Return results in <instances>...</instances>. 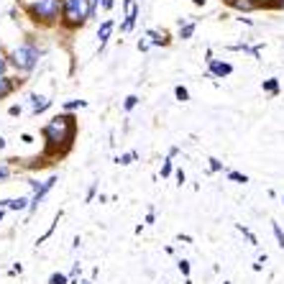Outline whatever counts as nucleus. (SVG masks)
I'll use <instances>...</instances> for the list:
<instances>
[{
  "label": "nucleus",
  "mask_w": 284,
  "mask_h": 284,
  "mask_svg": "<svg viewBox=\"0 0 284 284\" xmlns=\"http://www.w3.org/2000/svg\"><path fill=\"white\" fill-rule=\"evenodd\" d=\"M41 136H44V141H47V151H44V159H62L69 148H72V143H74V139H77V118H74L72 113H59V115H54L51 121L41 128Z\"/></svg>",
  "instance_id": "f257e3e1"
},
{
  "label": "nucleus",
  "mask_w": 284,
  "mask_h": 284,
  "mask_svg": "<svg viewBox=\"0 0 284 284\" xmlns=\"http://www.w3.org/2000/svg\"><path fill=\"white\" fill-rule=\"evenodd\" d=\"M62 3L64 0H34L23 10H26V18L36 23L39 28H51L62 21Z\"/></svg>",
  "instance_id": "f03ea898"
},
{
  "label": "nucleus",
  "mask_w": 284,
  "mask_h": 284,
  "mask_svg": "<svg viewBox=\"0 0 284 284\" xmlns=\"http://www.w3.org/2000/svg\"><path fill=\"white\" fill-rule=\"evenodd\" d=\"M90 18H93L90 0H64L62 3V21H59V26L67 28V31H77Z\"/></svg>",
  "instance_id": "7ed1b4c3"
},
{
  "label": "nucleus",
  "mask_w": 284,
  "mask_h": 284,
  "mask_svg": "<svg viewBox=\"0 0 284 284\" xmlns=\"http://www.w3.org/2000/svg\"><path fill=\"white\" fill-rule=\"evenodd\" d=\"M39 56H41V51H39L36 44L26 41V44H21V47H16V49L10 51V64L16 67L18 72L26 74V72H34V69H36Z\"/></svg>",
  "instance_id": "20e7f679"
},
{
  "label": "nucleus",
  "mask_w": 284,
  "mask_h": 284,
  "mask_svg": "<svg viewBox=\"0 0 284 284\" xmlns=\"http://www.w3.org/2000/svg\"><path fill=\"white\" fill-rule=\"evenodd\" d=\"M23 85V80H13V77H0V100H5V97H10L16 90Z\"/></svg>",
  "instance_id": "39448f33"
},
{
  "label": "nucleus",
  "mask_w": 284,
  "mask_h": 284,
  "mask_svg": "<svg viewBox=\"0 0 284 284\" xmlns=\"http://www.w3.org/2000/svg\"><path fill=\"white\" fill-rule=\"evenodd\" d=\"M139 13H141L139 3H133V5H131V8L126 10V21L121 23V31H123V34L133 31V26H136V18H139Z\"/></svg>",
  "instance_id": "423d86ee"
},
{
  "label": "nucleus",
  "mask_w": 284,
  "mask_h": 284,
  "mask_svg": "<svg viewBox=\"0 0 284 284\" xmlns=\"http://www.w3.org/2000/svg\"><path fill=\"white\" fill-rule=\"evenodd\" d=\"M113 28H115V23H113L110 18L100 23V28H97V39H100V51L105 49V44H108V39H110V34H113Z\"/></svg>",
  "instance_id": "0eeeda50"
},
{
  "label": "nucleus",
  "mask_w": 284,
  "mask_h": 284,
  "mask_svg": "<svg viewBox=\"0 0 284 284\" xmlns=\"http://www.w3.org/2000/svg\"><path fill=\"white\" fill-rule=\"evenodd\" d=\"M207 67H210V74H215V77H228V74L233 72V67L228 62H207Z\"/></svg>",
  "instance_id": "6e6552de"
},
{
  "label": "nucleus",
  "mask_w": 284,
  "mask_h": 284,
  "mask_svg": "<svg viewBox=\"0 0 284 284\" xmlns=\"http://www.w3.org/2000/svg\"><path fill=\"white\" fill-rule=\"evenodd\" d=\"M54 182H56V179L51 177V179H47V182H44V185L36 189V195H34V202H31V210H36V207H39V202H41L44 197H47V192L54 187Z\"/></svg>",
  "instance_id": "1a4fd4ad"
},
{
  "label": "nucleus",
  "mask_w": 284,
  "mask_h": 284,
  "mask_svg": "<svg viewBox=\"0 0 284 284\" xmlns=\"http://www.w3.org/2000/svg\"><path fill=\"white\" fill-rule=\"evenodd\" d=\"M51 105V100L49 97H41V95H34L31 97V115H39V113H44Z\"/></svg>",
  "instance_id": "9d476101"
},
{
  "label": "nucleus",
  "mask_w": 284,
  "mask_h": 284,
  "mask_svg": "<svg viewBox=\"0 0 284 284\" xmlns=\"http://www.w3.org/2000/svg\"><path fill=\"white\" fill-rule=\"evenodd\" d=\"M26 197H18V200H0V205H5L10 207V210H26Z\"/></svg>",
  "instance_id": "9b49d317"
},
{
  "label": "nucleus",
  "mask_w": 284,
  "mask_h": 284,
  "mask_svg": "<svg viewBox=\"0 0 284 284\" xmlns=\"http://www.w3.org/2000/svg\"><path fill=\"white\" fill-rule=\"evenodd\" d=\"M228 5L236 8V10H253V8H256V3H253V0H231Z\"/></svg>",
  "instance_id": "f8f14e48"
},
{
  "label": "nucleus",
  "mask_w": 284,
  "mask_h": 284,
  "mask_svg": "<svg viewBox=\"0 0 284 284\" xmlns=\"http://www.w3.org/2000/svg\"><path fill=\"white\" fill-rule=\"evenodd\" d=\"M192 34H195V23H185V26H179V39L187 41Z\"/></svg>",
  "instance_id": "ddd939ff"
},
{
  "label": "nucleus",
  "mask_w": 284,
  "mask_h": 284,
  "mask_svg": "<svg viewBox=\"0 0 284 284\" xmlns=\"http://www.w3.org/2000/svg\"><path fill=\"white\" fill-rule=\"evenodd\" d=\"M87 102L85 100H69V102H64V113H72V110H77V108H85Z\"/></svg>",
  "instance_id": "4468645a"
},
{
  "label": "nucleus",
  "mask_w": 284,
  "mask_h": 284,
  "mask_svg": "<svg viewBox=\"0 0 284 284\" xmlns=\"http://www.w3.org/2000/svg\"><path fill=\"white\" fill-rule=\"evenodd\" d=\"M174 95H177V100H182V102H187V100H189L187 87H182V85H177V87H174Z\"/></svg>",
  "instance_id": "2eb2a0df"
},
{
  "label": "nucleus",
  "mask_w": 284,
  "mask_h": 284,
  "mask_svg": "<svg viewBox=\"0 0 284 284\" xmlns=\"http://www.w3.org/2000/svg\"><path fill=\"white\" fill-rule=\"evenodd\" d=\"M148 36H151V44H156V47L159 44H169V39L164 34H159V31H148Z\"/></svg>",
  "instance_id": "dca6fc26"
},
{
  "label": "nucleus",
  "mask_w": 284,
  "mask_h": 284,
  "mask_svg": "<svg viewBox=\"0 0 284 284\" xmlns=\"http://www.w3.org/2000/svg\"><path fill=\"white\" fill-rule=\"evenodd\" d=\"M136 105H139V95H128L126 102H123V110H133Z\"/></svg>",
  "instance_id": "f3484780"
},
{
  "label": "nucleus",
  "mask_w": 284,
  "mask_h": 284,
  "mask_svg": "<svg viewBox=\"0 0 284 284\" xmlns=\"http://www.w3.org/2000/svg\"><path fill=\"white\" fill-rule=\"evenodd\" d=\"M264 90H266V93H272V95H277V93H279V82H277V80H266V82H264Z\"/></svg>",
  "instance_id": "a211bd4d"
},
{
  "label": "nucleus",
  "mask_w": 284,
  "mask_h": 284,
  "mask_svg": "<svg viewBox=\"0 0 284 284\" xmlns=\"http://www.w3.org/2000/svg\"><path fill=\"white\" fill-rule=\"evenodd\" d=\"M133 159H136V151H131V154H123L121 159H118V164H123V167H126V164H131Z\"/></svg>",
  "instance_id": "6ab92c4d"
},
{
  "label": "nucleus",
  "mask_w": 284,
  "mask_h": 284,
  "mask_svg": "<svg viewBox=\"0 0 284 284\" xmlns=\"http://www.w3.org/2000/svg\"><path fill=\"white\" fill-rule=\"evenodd\" d=\"M228 177H231V179H236V182H241V185H243V182H248V177H246V174H238V172H228Z\"/></svg>",
  "instance_id": "aec40b11"
},
{
  "label": "nucleus",
  "mask_w": 284,
  "mask_h": 284,
  "mask_svg": "<svg viewBox=\"0 0 284 284\" xmlns=\"http://www.w3.org/2000/svg\"><path fill=\"white\" fill-rule=\"evenodd\" d=\"M102 5V0H90V13H93V18L97 16V8Z\"/></svg>",
  "instance_id": "412c9836"
},
{
  "label": "nucleus",
  "mask_w": 284,
  "mask_h": 284,
  "mask_svg": "<svg viewBox=\"0 0 284 284\" xmlns=\"http://www.w3.org/2000/svg\"><path fill=\"white\" fill-rule=\"evenodd\" d=\"M8 64H10V62H8V59H5L3 54H0V77H3V74L8 72Z\"/></svg>",
  "instance_id": "4be33fe9"
},
{
  "label": "nucleus",
  "mask_w": 284,
  "mask_h": 284,
  "mask_svg": "<svg viewBox=\"0 0 284 284\" xmlns=\"http://www.w3.org/2000/svg\"><path fill=\"white\" fill-rule=\"evenodd\" d=\"M172 174V161L167 159V161H164V167H161V177H169Z\"/></svg>",
  "instance_id": "5701e85b"
},
{
  "label": "nucleus",
  "mask_w": 284,
  "mask_h": 284,
  "mask_svg": "<svg viewBox=\"0 0 284 284\" xmlns=\"http://www.w3.org/2000/svg\"><path fill=\"white\" fill-rule=\"evenodd\" d=\"M274 233H277V238H279V246L284 248V233L279 231V226H277V223H274Z\"/></svg>",
  "instance_id": "b1692460"
},
{
  "label": "nucleus",
  "mask_w": 284,
  "mask_h": 284,
  "mask_svg": "<svg viewBox=\"0 0 284 284\" xmlns=\"http://www.w3.org/2000/svg\"><path fill=\"white\" fill-rule=\"evenodd\" d=\"M8 113H10L13 118H16V115H21V105H10V108H8Z\"/></svg>",
  "instance_id": "393cba45"
},
{
  "label": "nucleus",
  "mask_w": 284,
  "mask_h": 284,
  "mask_svg": "<svg viewBox=\"0 0 284 284\" xmlns=\"http://www.w3.org/2000/svg\"><path fill=\"white\" fill-rule=\"evenodd\" d=\"M64 282H67V279H64L62 274H54V277H51V284H64Z\"/></svg>",
  "instance_id": "a878e982"
},
{
  "label": "nucleus",
  "mask_w": 284,
  "mask_h": 284,
  "mask_svg": "<svg viewBox=\"0 0 284 284\" xmlns=\"http://www.w3.org/2000/svg\"><path fill=\"white\" fill-rule=\"evenodd\" d=\"M210 167H213V169H215V172H218V169H223V164H220V161H218V159H210Z\"/></svg>",
  "instance_id": "bb28decb"
},
{
  "label": "nucleus",
  "mask_w": 284,
  "mask_h": 284,
  "mask_svg": "<svg viewBox=\"0 0 284 284\" xmlns=\"http://www.w3.org/2000/svg\"><path fill=\"white\" fill-rule=\"evenodd\" d=\"M5 177H10V169L8 167H0V179H5Z\"/></svg>",
  "instance_id": "cd10ccee"
},
{
  "label": "nucleus",
  "mask_w": 284,
  "mask_h": 284,
  "mask_svg": "<svg viewBox=\"0 0 284 284\" xmlns=\"http://www.w3.org/2000/svg\"><path fill=\"white\" fill-rule=\"evenodd\" d=\"M113 3H115V0H102V10H110Z\"/></svg>",
  "instance_id": "c85d7f7f"
},
{
  "label": "nucleus",
  "mask_w": 284,
  "mask_h": 284,
  "mask_svg": "<svg viewBox=\"0 0 284 284\" xmlns=\"http://www.w3.org/2000/svg\"><path fill=\"white\" fill-rule=\"evenodd\" d=\"M256 5H264V3H274V0H253Z\"/></svg>",
  "instance_id": "c756f323"
},
{
  "label": "nucleus",
  "mask_w": 284,
  "mask_h": 284,
  "mask_svg": "<svg viewBox=\"0 0 284 284\" xmlns=\"http://www.w3.org/2000/svg\"><path fill=\"white\" fill-rule=\"evenodd\" d=\"M192 3H195V5H205V0H192Z\"/></svg>",
  "instance_id": "7c9ffc66"
},
{
  "label": "nucleus",
  "mask_w": 284,
  "mask_h": 284,
  "mask_svg": "<svg viewBox=\"0 0 284 284\" xmlns=\"http://www.w3.org/2000/svg\"><path fill=\"white\" fill-rule=\"evenodd\" d=\"M0 218H3V210H0Z\"/></svg>",
  "instance_id": "2f4dec72"
}]
</instances>
